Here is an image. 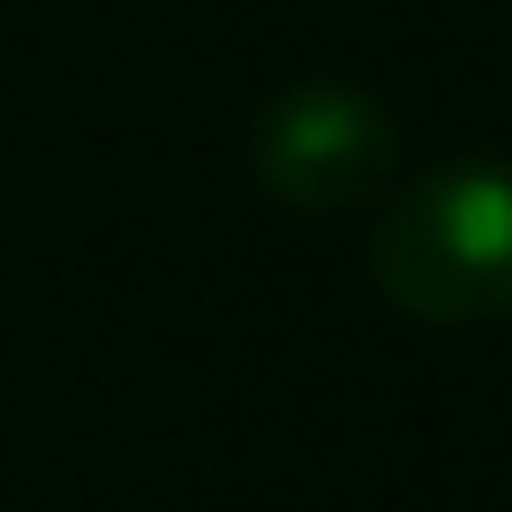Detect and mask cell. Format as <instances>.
<instances>
[{"instance_id": "6da1fadb", "label": "cell", "mask_w": 512, "mask_h": 512, "mask_svg": "<svg viewBox=\"0 0 512 512\" xmlns=\"http://www.w3.org/2000/svg\"><path fill=\"white\" fill-rule=\"evenodd\" d=\"M369 279L422 324H482L512 309V159H445L369 226Z\"/></svg>"}, {"instance_id": "7a4b0ae2", "label": "cell", "mask_w": 512, "mask_h": 512, "mask_svg": "<svg viewBox=\"0 0 512 512\" xmlns=\"http://www.w3.org/2000/svg\"><path fill=\"white\" fill-rule=\"evenodd\" d=\"M249 174L287 211H354L400 174V121L354 83H287L249 121Z\"/></svg>"}]
</instances>
